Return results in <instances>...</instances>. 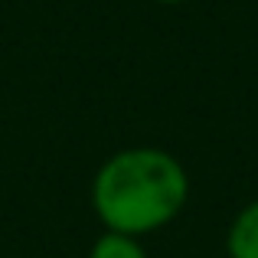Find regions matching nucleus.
<instances>
[{"mask_svg": "<svg viewBox=\"0 0 258 258\" xmlns=\"http://www.w3.org/2000/svg\"><path fill=\"white\" fill-rule=\"evenodd\" d=\"M88 258H151L147 248L141 245V239L134 235H121V232H101L88 248Z\"/></svg>", "mask_w": 258, "mask_h": 258, "instance_id": "nucleus-3", "label": "nucleus"}, {"mask_svg": "<svg viewBox=\"0 0 258 258\" xmlns=\"http://www.w3.org/2000/svg\"><path fill=\"white\" fill-rule=\"evenodd\" d=\"M189 173L164 147H124L92 176V209L108 232L151 235L186 209Z\"/></svg>", "mask_w": 258, "mask_h": 258, "instance_id": "nucleus-1", "label": "nucleus"}, {"mask_svg": "<svg viewBox=\"0 0 258 258\" xmlns=\"http://www.w3.org/2000/svg\"><path fill=\"white\" fill-rule=\"evenodd\" d=\"M154 4H164V7H180V4H189V0H154Z\"/></svg>", "mask_w": 258, "mask_h": 258, "instance_id": "nucleus-4", "label": "nucleus"}, {"mask_svg": "<svg viewBox=\"0 0 258 258\" xmlns=\"http://www.w3.org/2000/svg\"><path fill=\"white\" fill-rule=\"evenodd\" d=\"M229 258H258V200L245 203L226 229Z\"/></svg>", "mask_w": 258, "mask_h": 258, "instance_id": "nucleus-2", "label": "nucleus"}]
</instances>
